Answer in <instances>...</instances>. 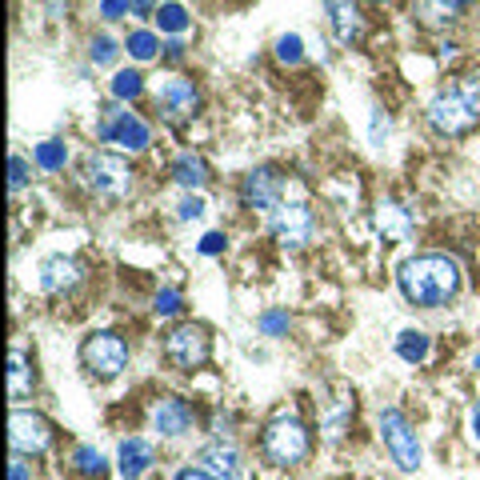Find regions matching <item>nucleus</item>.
Instances as JSON below:
<instances>
[{
  "mask_svg": "<svg viewBox=\"0 0 480 480\" xmlns=\"http://www.w3.org/2000/svg\"><path fill=\"white\" fill-rule=\"evenodd\" d=\"M208 353H212L208 332L200 328V325H180V328H172L169 337H164V356H169L180 373L200 368L208 360Z\"/></svg>",
  "mask_w": 480,
  "mask_h": 480,
  "instance_id": "6",
  "label": "nucleus"
},
{
  "mask_svg": "<svg viewBox=\"0 0 480 480\" xmlns=\"http://www.w3.org/2000/svg\"><path fill=\"white\" fill-rule=\"evenodd\" d=\"M133 13L136 16H156V0H133Z\"/></svg>",
  "mask_w": 480,
  "mask_h": 480,
  "instance_id": "38",
  "label": "nucleus"
},
{
  "mask_svg": "<svg viewBox=\"0 0 480 480\" xmlns=\"http://www.w3.org/2000/svg\"><path fill=\"white\" fill-rule=\"evenodd\" d=\"M457 88H460V97H465L468 105H473L476 113H480V72H473V77H465Z\"/></svg>",
  "mask_w": 480,
  "mask_h": 480,
  "instance_id": "32",
  "label": "nucleus"
},
{
  "mask_svg": "<svg viewBox=\"0 0 480 480\" xmlns=\"http://www.w3.org/2000/svg\"><path fill=\"white\" fill-rule=\"evenodd\" d=\"M100 141L120 144V149H128V152H141V149H149L152 133H149V125H144V120H136L133 113L108 108L105 120H100Z\"/></svg>",
  "mask_w": 480,
  "mask_h": 480,
  "instance_id": "10",
  "label": "nucleus"
},
{
  "mask_svg": "<svg viewBox=\"0 0 480 480\" xmlns=\"http://www.w3.org/2000/svg\"><path fill=\"white\" fill-rule=\"evenodd\" d=\"M376 228L384 233V240H409L412 233V217L404 212L401 205H381V212H376Z\"/></svg>",
  "mask_w": 480,
  "mask_h": 480,
  "instance_id": "18",
  "label": "nucleus"
},
{
  "mask_svg": "<svg viewBox=\"0 0 480 480\" xmlns=\"http://www.w3.org/2000/svg\"><path fill=\"white\" fill-rule=\"evenodd\" d=\"M161 317H172V312H180V292L177 289H164V292H156V304H152Z\"/></svg>",
  "mask_w": 480,
  "mask_h": 480,
  "instance_id": "31",
  "label": "nucleus"
},
{
  "mask_svg": "<svg viewBox=\"0 0 480 480\" xmlns=\"http://www.w3.org/2000/svg\"><path fill=\"white\" fill-rule=\"evenodd\" d=\"M116 465H120V473H125L128 480H141V476L152 468V448H149V440H141V437L125 440V445H120Z\"/></svg>",
  "mask_w": 480,
  "mask_h": 480,
  "instance_id": "17",
  "label": "nucleus"
},
{
  "mask_svg": "<svg viewBox=\"0 0 480 480\" xmlns=\"http://www.w3.org/2000/svg\"><path fill=\"white\" fill-rule=\"evenodd\" d=\"M85 184L97 192V197L120 200V197H128V189H133V169H128L120 156L92 152L85 161Z\"/></svg>",
  "mask_w": 480,
  "mask_h": 480,
  "instance_id": "3",
  "label": "nucleus"
},
{
  "mask_svg": "<svg viewBox=\"0 0 480 480\" xmlns=\"http://www.w3.org/2000/svg\"><path fill=\"white\" fill-rule=\"evenodd\" d=\"M172 180L184 184V189H200V184L208 180V169H205V161L200 156H192V152H184L177 164H172Z\"/></svg>",
  "mask_w": 480,
  "mask_h": 480,
  "instance_id": "21",
  "label": "nucleus"
},
{
  "mask_svg": "<svg viewBox=\"0 0 480 480\" xmlns=\"http://www.w3.org/2000/svg\"><path fill=\"white\" fill-rule=\"evenodd\" d=\"M452 5H460V8H465V5H473V0H452Z\"/></svg>",
  "mask_w": 480,
  "mask_h": 480,
  "instance_id": "42",
  "label": "nucleus"
},
{
  "mask_svg": "<svg viewBox=\"0 0 480 480\" xmlns=\"http://www.w3.org/2000/svg\"><path fill=\"white\" fill-rule=\"evenodd\" d=\"M381 437L384 445H389L392 460L404 468V473H417L420 468V445H417V432L409 429V420H404V412H381Z\"/></svg>",
  "mask_w": 480,
  "mask_h": 480,
  "instance_id": "7",
  "label": "nucleus"
},
{
  "mask_svg": "<svg viewBox=\"0 0 480 480\" xmlns=\"http://www.w3.org/2000/svg\"><path fill=\"white\" fill-rule=\"evenodd\" d=\"M200 108V92L192 88V80L184 77H169L161 80V88H156V113H161L169 125H184V120H192Z\"/></svg>",
  "mask_w": 480,
  "mask_h": 480,
  "instance_id": "8",
  "label": "nucleus"
},
{
  "mask_svg": "<svg viewBox=\"0 0 480 480\" xmlns=\"http://www.w3.org/2000/svg\"><path fill=\"white\" fill-rule=\"evenodd\" d=\"M72 465H77V473L85 476V480H105V473H108V468H105L108 460L100 457L92 445H80L77 452H72Z\"/></svg>",
  "mask_w": 480,
  "mask_h": 480,
  "instance_id": "23",
  "label": "nucleus"
},
{
  "mask_svg": "<svg viewBox=\"0 0 480 480\" xmlns=\"http://www.w3.org/2000/svg\"><path fill=\"white\" fill-rule=\"evenodd\" d=\"M125 49H128V57H133V60H152V57H156V49H161V41H156V36H152L149 29H136L133 36H128Z\"/></svg>",
  "mask_w": 480,
  "mask_h": 480,
  "instance_id": "27",
  "label": "nucleus"
},
{
  "mask_svg": "<svg viewBox=\"0 0 480 480\" xmlns=\"http://www.w3.org/2000/svg\"><path fill=\"white\" fill-rule=\"evenodd\" d=\"M272 233L284 248H304L312 236H317V220H312V208L292 200V205H281L272 217Z\"/></svg>",
  "mask_w": 480,
  "mask_h": 480,
  "instance_id": "11",
  "label": "nucleus"
},
{
  "mask_svg": "<svg viewBox=\"0 0 480 480\" xmlns=\"http://www.w3.org/2000/svg\"><path fill=\"white\" fill-rule=\"evenodd\" d=\"M200 212H205V200H200V197H189V200H180V220H197Z\"/></svg>",
  "mask_w": 480,
  "mask_h": 480,
  "instance_id": "36",
  "label": "nucleus"
},
{
  "mask_svg": "<svg viewBox=\"0 0 480 480\" xmlns=\"http://www.w3.org/2000/svg\"><path fill=\"white\" fill-rule=\"evenodd\" d=\"M141 92H144V77L136 69H125V72L113 77V97L116 100H136Z\"/></svg>",
  "mask_w": 480,
  "mask_h": 480,
  "instance_id": "26",
  "label": "nucleus"
},
{
  "mask_svg": "<svg viewBox=\"0 0 480 480\" xmlns=\"http://www.w3.org/2000/svg\"><path fill=\"white\" fill-rule=\"evenodd\" d=\"M261 332H264V337H281V332H289V312H281V309L264 312V317H261Z\"/></svg>",
  "mask_w": 480,
  "mask_h": 480,
  "instance_id": "30",
  "label": "nucleus"
},
{
  "mask_svg": "<svg viewBox=\"0 0 480 480\" xmlns=\"http://www.w3.org/2000/svg\"><path fill=\"white\" fill-rule=\"evenodd\" d=\"M128 13H133V0H100V16H108V21H120Z\"/></svg>",
  "mask_w": 480,
  "mask_h": 480,
  "instance_id": "33",
  "label": "nucleus"
},
{
  "mask_svg": "<svg viewBox=\"0 0 480 480\" xmlns=\"http://www.w3.org/2000/svg\"><path fill=\"white\" fill-rule=\"evenodd\" d=\"M429 348H432V340H429V332H420V328H404L401 337H396V353H401V360H409V365H420V360L429 356Z\"/></svg>",
  "mask_w": 480,
  "mask_h": 480,
  "instance_id": "20",
  "label": "nucleus"
},
{
  "mask_svg": "<svg viewBox=\"0 0 480 480\" xmlns=\"http://www.w3.org/2000/svg\"><path fill=\"white\" fill-rule=\"evenodd\" d=\"M328 8V24H332V36L340 44H356L365 36V21H360V8L356 0H325Z\"/></svg>",
  "mask_w": 480,
  "mask_h": 480,
  "instance_id": "14",
  "label": "nucleus"
},
{
  "mask_svg": "<svg viewBox=\"0 0 480 480\" xmlns=\"http://www.w3.org/2000/svg\"><path fill=\"white\" fill-rule=\"evenodd\" d=\"M417 16L429 29H445L460 16V5H452V0H417Z\"/></svg>",
  "mask_w": 480,
  "mask_h": 480,
  "instance_id": "19",
  "label": "nucleus"
},
{
  "mask_svg": "<svg viewBox=\"0 0 480 480\" xmlns=\"http://www.w3.org/2000/svg\"><path fill=\"white\" fill-rule=\"evenodd\" d=\"M149 480H161V476H149Z\"/></svg>",
  "mask_w": 480,
  "mask_h": 480,
  "instance_id": "43",
  "label": "nucleus"
},
{
  "mask_svg": "<svg viewBox=\"0 0 480 480\" xmlns=\"http://www.w3.org/2000/svg\"><path fill=\"white\" fill-rule=\"evenodd\" d=\"M8 440H13V448L21 452V457H41L44 448L52 445V424L41 417V412H13V420H8Z\"/></svg>",
  "mask_w": 480,
  "mask_h": 480,
  "instance_id": "9",
  "label": "nucleus"
},
{
  "mask_svg": "<svg viewBox=\"0 0 480 480\" xmlns=\"http://www.w3.org/2000/svg\"><path fill=\"white\" fill-rule=\"evenodd\" d=\"M156 21H161V32H184L192 24V16L184 13V5H177V0H169V5L156 8Z\"/></svg>",
  "mask_w": 480,
  "mask_h": 480,
  "instance_id": "25",
  "label": "nucleus"
},
{
  "mask_svg": "<svg viewBox=\"0 0 480 480\" xmlns=\"http://www.w3.org/2000/svg\"><path fill=\"white\" fill-rule=\"evenodd\" d=\"M80 360H85V368L97 381H113L128 365V345L116 332H92L85 340V348H80Z\"/></svg>",
  "mask_w": 480,
  "mask_h": 480,
  "instance_id": "4",
  "label": "nucleus"
},
{
  "mask_svg": "<svg viewBox=\"0 0 480 480\" xmlns=\"http://www.w3.org/2000/svg\"><path fill=\"white\" fill-rule=\"evenodd\" d=\"M476 120H480V113L468 105L465 97H460V88L440 92V97L429 105V125L437 128L440 136H465V133H473Z\"/></svg>",
  "mask_w": 480,
  "mask_h": 480,
  "instance_id": "5",
  "label": "nucleus"
},
{
  "mask_svg": "<svg viewBox=\"0 0 480 480\" xmlns=\"http://www.w3.org/2000/svg\"><path fill=\"white\" fill-rule=\"evenodd\" d=\"M309 452H312V437H309V429L300 424V417L281 412V417L269 420V429H264V457H269L276 468L304 465Z\"/></svg>",
  "mask_w": 480,
  "mask_h": 480,
  "instance_id": "2",
  "label": "nucleus"
},
{
  "mask_svg": "<svg viewBox=\"0 0 480 480\" xmlns=\"http://www.w3.org/2000/svg\"><path fill=\"white\" fill-rule=\"evenodd\" d=\"M281 192H284V177L272 164L253 169L245 177V184H240V200H245L248 208H281Z\"/></svg>",
  "mask_w": 480,
  "mask_h": 480,
  "instance_id": "12",
  "label": "nucleus"
},
{
  "mask_svg": "<svg viewBox=\"0 0 480 480\" xmlns=\"http://www.w3.org/2000/svg\"><path fill=\"white\" fill-rule=\"evenodd\" d=\"M164 57H169V60H184V44L180 41H169V44H164Z\"/></svg>",
  "mask_w": 480,
  "mask_h": 480,
  "instance_id": "40",
  "label": "nucleus"
},
{
  "mask_svg": "<svg viewBox=\"0 0 480 480\" xmlns=\"http://www.w3.org/2000/svg\"><path fill=\"white\" fill-rule=\"evenodd\" d=\"M80 281V264L72 256H49L41 261V289L44 292H64Z\"/></svg>",
  "mask_w": 480,
  "mask_h": 480,
  "instance_id": "15",
  "label": "nucleus"
},
{
  "mask_svg": "<svg viewBox=\"0 0 480 480\" xmlns=\"http://www.w3.org/2000/svg\"><path fill=\"white\" fill-rule=\"evenodd\" d=\"M8 480H29V465H24V460H21V452H16L13 468H8Z\"/></svg>",
  "mask_w": 480,
  "mask_h": 480,
  "instance_id": "37",
  "label": "nucleus"
},
{
  "mask_svg": "<svg viewBox=\"0 0 480 480\" xmlns=\"http://www.w3.org/2000/svg\"><path fill=\"white\" fill-rule=\"evenodd\" d=\"M473 437L480 440V404H476V409H473Z\"/></svg>",
  "mask_w": 480,
  "mask_h": 480,
  "instance_id": "41",
  "label": "nucleus"
},
{
  "mask_svg": "<svg viewBox=\"0 0 480 480\" xmlns=\"http://www.w3.org/2000/svg\"><path fill=\"white\" fill-rule=\"evenodd\" d=\"M8 172H13V177H8L13 189H24V184H29V164H24V156H13V161H8Z\"/></svg>",
  "mask_w": 480,
  "mask_h": 480,
  "instance_id": "34",
  "label": "nucleus"
},
{
  "mask_svg": "<svg viewBox=\"0 0 480 480\" xmlns=\"http://www.w3.org/2000/svg\"><path fill=\"white\" fill-rule=\"evenodd\" d=\"M88 57L92 64H113L120 57V49H116V41L108 32H100V36H92V49H88Z\"/></svg>",
  "mask_w": 480,
  "mask_h": 480,
  "instance_id": "28",
  "label": "nucleus"
},
{
  "mask_svg": "<svg viewBox=\"0 0 480 480\" xmlns=\"http://www.w3.org/2000/svg\"><path fill=\"white\" fill-rule=\"evenodd\" d=\"M396 281H401V292L409 304L440 309V304H448L460 292V264L445 253H424V256L404 261Z\"/></svg>",
  "mask_w": 480,
  "mask_h": 480,
  "instance_id": "1",
  "label": "nucleus"
},
{
  "mask_svg": "<svg viewBox=\"0 0 480 480\" xmlns=\"http://www.w3.org/2000/svg\"><path fill=\"white\" fill-rule=\"evenodd\" d=\"M177 480H217V476L205 473V468H184V473H180Z\"/></svg>",
  "mask_w": 480,
  "mask_h": 480,
  "instance_id": "39",
  "label": "nucleus"
},
{
  "mask_svg": "<svg viewBox=\"0 0 480 480\" xmlns=\"http://www.w3.org/2000/svg\"><path fill=\"white\" fill-rule=\"evenodd\" d=\"M8 392H13V401H24L32 392V368L21 353L8 356Z\"/></svg>",
  "mask_w": 480,
  "mask_h": 480,
  "instance_id": "22",
  "label": "nucleus"
},
{
  "mask_svg": "<svg viewBox=\"0 0 480 480\" xmlns=\"http://www.w3.org/2000/svg\"><path fill=\"white\" fill-rule=\"evenodd\" d=\"M152 429L161 432V437H184V432L192 429L189 401H180V396H164V401H156L152 404Z\"/></svg>",
  "mask_w": 480,
  "mask_h": 480,
  "instance_id": "13",
  "label": "nucleus"
},
{
  "mask_svg": "<svg viewBox=\"0 0 480 480\" xmlns=\"http://www.w3.org/2000/svg\"><path fill=\"white\" fill-rule=\"evenodd\" d=\"M64 161H69L64 141H41V144H36V164H41L44 172H60Z\"/></svg>",
  "mask_w": 480,
  "mask_h": 480,
  "instance_id": "24",
  "label": "nucleus"
},
{
  "mask_svg": "<svg viewBox=\"0 0 480 480\" xmlns=\"http://www.w3.org/2000/svg\"><path fill=\"white\" fill-rule=\"evenodd\" d=\"M200 253H205V256L225 253V233H208L205 240H200Z\"/></svg>",
  "mask_w": 480,
  "mask_h": 480,
  "instance_id": "35",
  "label": "nucleus"
},
{
  "mask_svg": "<svg viewBox=\"0 0 480 480\" xmlns=\"http://www.w3.org/2000/svg\"><path fill=\"white\" fill-rule=\"evenodd\" d=\"M200 465L217 480H240V452L233 445H208L200 452Z\"/></svg>",
  "mask_w": 480,
  "mask_h": 480,
  "instance_id": "16",
  "label": "nucleus"
},
{
  "mask_svg": "<svg viewBox=\"0 0 480 480\" xmlns=\"http://www.w3.org/2000/svg\"><path fill=\"white\" fill-rule=\"evenodd\" d=\"M276 57H281V64H300V60H304V44H300V36H297V32L281 36V41H276Z\"/></svg>",
  "mask_w": 480,
  "mask_h": 480,
  "instance_id": "29",
  "label": "nucleus"
}]
</instances>
